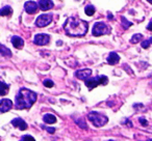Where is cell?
<instances>
[{
	"label": "cell",
	"mask_w": 152,
	"mask_h": 141,
	"mask_svg": "<svg viewBox=\"0 0 152 141\" xmlns=\"http://www.w3.org/2000/svg\"><path fill=\"white\" fill-rule=\"evenodd\" d=\"M50 40V36L48 34L45 33H39L34 36V44L39 45V46H44V45H47Z\"/></svg>",
	"instance_id": "cell-7"
},
{
	"label": "cell",
	"mask_w": 152,
	"mask_h": 141,
	"mask_svg": "<svg viewBox=\"0 0 152 141\" xmlns=\"http://www.w3.org/2000/svg\"><path fill=\"white\" fill-rule=\"evenodd\" d=\"M12 13H13V9H12L11 7H2V9H1V12H0L1 16H10V15H12Z\"/></svg>",
	"instance_id": "cell-17"
},
{
	"label": "cell",
	"mask_w": 152,
	"mask_h": 141,
	"mask_svg": "<svg viewBox=\"0 0 152 141\" xmlns=\"http://www.w3.org/2000/svg\"><path fill=\"white\" fill-rule=\"evenodd\" d=\"M142 38H143V35H142V34H140V33L134 34V35H133L132 38H131L130 43H131V44H137V43L141 42Z\"/></svg>",
	"instance_id": "cell-20"
},
{
	"label": "cell",
	"mask_w": 152,
	"mask_h": 141,
	"mask_svg": "<svg viewBox=\"0 0 152 141\" xmlns=\"http://www.w3.org/2000/svg\"><path fill=\"white\" fill-rule=\"evenodd\" d=\"M148 2H150V3H152V0H147Z\"/></svg>",
	"instance_id": "cell-29"
},
{
	"label": "cell",
	"mask_w": 152,
	"mask_h": 141,
	"mask_svg": "<svg viewBox=\"0 0 152 141\" xmlns=\"http://www.w3.org/2000/svg\"><path fill=\"white\" fill-rule=\"evenodd\" d=\"M52 21V16L51 15H41L38 17V19L36 20V25L38 27H45V26L49 25Z\"/></svg>",
	"instance_id": "cell-6"
},
{
	"label": "cell",
	"mask_w": 152,
	"mask_h": 141,
	"mask_svg": "<svg viewBox=\"0 0 152 141\" xmlns=\"http://www.w3.org/2000/svg\"><path fill=\"white\" fill-rule=\"evenodd\" d=\"M110 141H114V140H110Z\"/></svg>",
	"instance_id": "cell-32"
},
{
	"label": "cell",
	"mask_w": 152,
	"mask_h": 141,
	"mask_svg": "<svg viewBox=\"0 0 152 141\" xmlns=\"http://www.w3.org/2000/svg\"><path fill=\"white\" fill-rule=\"evenodd\" d=\"M12 107H13V103H12L11 100L9 99L1 100V103H0V112L1 113H4V112L11 110Z\"/></svg>",
	"instance_id": "cell-9"
},
{
	"label": "cell",
	"mask_w": 152,
	"mask_h": 141,
	"mask_svg": "<svg viewBox=\"0 0 152 141\" xmlns=\"http://www.w3.org/2000/svg\"><path fill=\"white\" fill-rule=\"evenodd\" d=\"M44 85H45L46 87H49V88H50V87H53L54 83H53L51 80H49V79H47V80H45V81H44Z\"/></svg>",
	"instance_id": "cell-25"
},
{
	"label": "cell",
	"mask_w": 152,
	"mask_h": 141,
	"mask_svg": "<svg viewBox=\"0 0 152 141\" xmlns=\"http://www.w3.org/2000/svg\"><path fill=\"white\" fill-rule=\"evenodd\" d=\"M92 75V69H79L75 73V76L79 79V80H88L90 78V76Z\"/></svg>",
	"instance_id": "cell-8"
},
{
	"label": "cell",
	"mask_w": 152,
	"mask_h": 141,
	"mask_svg": "<svg viewBox=\"0 0 152 141\" xmlns=\"http://www.w3.org/2000/svg\"><path fill=\"white\" fill-rule=\"evenodd\" d=\"M119 60H120V56H119L116 52H110V55H108V57H107L108 64L114 65V64H116V63H118Z\"/></svg>",
	"instance_id": "cell-14"
},
{
	"label": "cell",
	"mask_w": 152,
	"mask_h": 141,
	"mask_svg": "<svg viewBox=\"0 0 152 141\" xmlns=\"http://www.w3.org/2000/svg\"><path fill=\"white\" fill-rule=\"evenodd\" d=\"M12 44H13V46L15 47V48L21 49L22 47L24 46V40H23V38H21L20 36L15 35L12 38Z\"/></svg>",
	"instance_id": "cell-13"
},
{
	"label": "cell",
	"mask_w": 152,
	"mask_h": 141,
	"mask_svg": "<svg viewBox=\"0 0 152 141\" xmlns=\"http://www.w3.org/2000/svg\"><path fill=\"white\" fill-rule=\"evenodd\" d=\"M121 21H122V25H123V27H124L125 29H127V28L130 27V26L132 25V23H131V22H128L124 17H121Z\"/></svg>",
	"instance_id": "cell-22"
},
{
	"label": "cell",
	"mask_w": 152,
	"mask_h": 141,
	"mask_svg": "<svg viewBox=\"0 0 152 141\" xmlns=\"http://www.w3.org/2000/svg\"><path fill=\"white\" fill-rule=\"evenodd\" d=\"M88 118L92 121V124H94L95 127H102L104 124H106V122L108 121V118L106 117L105 115L103 114H100L96 111H93V112H90L88 114Z\"/></svg>",
	"instance_id": "cell-3"
},
{
	"label": "cell",
	"mask_w": 152,
	"mask_h": 141,
	"mask_svg": "<svg viewBox=\"0 0 152 141\" xmlns=\"http://www.w3.org/2000/svg\"><path fill=\"white\" fill-rule=\"evenodd\" d=\"M43 120H44L45 124H55V122L57 121L56 117H55V115H53V114H50V113H47L44 115V117H43Z\"/></svg>",
	"instance_id": "cell-15"
},
{
	"label": "cell",
	"mask_w": 152,
	"mask_h": 141,
	"mask_svg": "<svg viewBox=\"0 0 152 141\" xmlns=\"http://www.w3.org/2000/svg\"><path fill=\"white\" fill-rule=\"evenodd\" d=\"M148 141H152V139H150V140H148Z\"/></svg>",
	"instance_id": "cell-31"
},
{
	"label": "cell",
	"mask_w": 152,
	"mask_h": 141,
	"mask_svg": "<svg viewBox=\"0 0 152 141\" xmlns=\"http://www.w3.org/2000/svg\"><path fill=\"white\" fill-rule=\"evenodd\" d=\"M110 32V28L106 25L103 22H97L95 23L93 27V30H92V33L95 36H100L103 35V34H108Z\"/></svg>",
	"instance_id": "cell-5"
},
{
	"label": "cell",
	"mask_w": 152,
	"mask_h": 141,
	"mask_svg": "<svg viewBox=\"0 0 152 141\" xmlns=\"http://www.w3.org/2000/svg\"><path fill=\"white\" fill-rule=\"evenodd\" d=\"M149 131H150V132H152V129H150V130H149Z\"/></svg>",
	"instance_id": "cell-30"
},
{
	"label": "cell",
	"mask_w": 152,
	"mask_h": 141,
	"mask_svg": "<svg viewBox=\"0 0 152 141\" xmlns=\"http://www.w3.org/2000/svg\"><path fill=\"white\" fill-rule=\"evenodd\" d=\"M10 86L7 84H5L3 81H1V89H0V95H5L9 91Z\"/></svg>",
	"instance_id": "cell-18"
},
{
	"label": "cell",
	"mask_w": 152,
	"mask_h": 141,
	"mask_svg": "<svg viewBox=\"0 0 152 141\" xmlns=\"http://www.w3.org/2000/svg\"><path fill=\"white\" fill-rule=\"evenodd\" d=\"M1 55H2V56H7V57L12 56V52L4 46V45H1Z\"/></svg>",
	"instance_id": "cell-19"
},
{
	"label": "cell",
	"mask_w": 152,
	"mask_h": 141,
	"mask_svg": "<svg viewBox=\"0 0 152 141\" xmlns=\"http://www.w3.org/2000/svg\"><path fill=\"white\" fill-rule=\"evenodd\" d=\"M85 12H86V14H87L88 16H93L94 14H95V12H96V9L94 7V5L89 4V5H87V7H86Z\"/></svg>",
	"instance_id": "cell-16"
},
{
	"label": "cell",
	"mask_w": 152,
	"mask_h": 141,
	"mask_svg": "<svg viewBox=\"0 0 152 141\" xmlns=\"http://www.w3.org/2000/svg\"><path fill=\"white\" fill-rule=\"evenodd\" d=\"M108 82V79L106 76H97L94 78H89L88 80L85 81L86 85L88 86L89 89L95 88L98 85H105Z\"/></svg>",
	"instance_id": "cell-4"
},
{
	"label": "cell",
	"mask_w": 152,
	"mask_h": 141,
	"mask_svg": "<svg viewBox=\"0 0 152 141\" xmlns=\"http://www.w3.org/2000/svg\"><path fill=\"white\" fill-rule=\"evenodd\" d=\"M39 5L42 11H48L53 7V2L51 0H39Z\"/></svg>",
	"instance_id": "cell-12"
},
{
	"label": "cell",
	"mask_w": 152,
	"mask_h": 141,
	"mask_svg": "<svg viewBox=\"0 0 152 141\" xmlns=\"http://www.w3.org/2000/svg\"><path fill=\"white\" fill-rule=\"evenodd\" d=\"M88 22L74 17L68 18L64 24V29L70 36H83L88 32Z\"/></svg>",
	"instance_id": "cell-1"
},
{
	"label": "cell",
	"mask_w": 152,
	"mask_h": 141,
	"mask_svg": "<svg viewBox=\"0 0 152 141\" xmlns=\"http://www.w3.org/2000/svg\"><path fill=\"white\" fill-rule=\"evenodd\" d=\"M20 141H36L34 140V137H31V136H29V135H27V136H23L21 138V140Z\"/></svg>",
	"instance_id": "cell-24"
},
{
	"label": "cell",
	"mask_w": 152,
	"mask_h": 141,
	"mask_svg": "<svg viewBox=\"0 0 152 141\" xmlns=\"http://www.w3.org/2000/svg\"><path fill=\"white\" fill-rule=\"evenodd\" d=\"M24 9L27 14H34L38 9V4L34 1H27L24 4Z\"/></svg>",
	"instance_id": "cell-10"
},
{
	"label": "cell",
	"mask_w": 152,
	"mask_h": 141,
	"mask_svg": "<svg viewBox=\"0 0 152 141\" xmlns=\"http://www.w3.org/2000/svg\"><path fill=\"white\" fill-rule=\"evenodd\" d=\"M37 101V93L27 88H21L16 97V108L19 110L29 109Z\"/></svg>",
	"instance_id": "cell-2"
},
{
	"label": "cell",
	"mask_w": 152,
	"mask_h": 141,
	"mask_svg": "<svg viewBox=\"0 0 152 141\" xmlns=\"http://www.w3.org/2000/svg\"><path fill=\"white\" fill-rule=\"evenodd\" d=\"M151 45H152V38H148V40L142 42V48L147 49L148 47H150Z\"/></svg>",
	"instance_id": "cell-21"
},
{
	"label": "cell",
	"mask_w": 152,
	"mask_h": 141,
	"mask_svg": "<svg viewBox=\"0 0 152 141\" xmlns=\"http://www.w3.org/2000/svg\"><path fill=\"white\" fill-rule=\"evenodd\" d=\"M75 121H76V124H77L79 127H80V128H83V129H88L87 124H86L85 120H83V118H80V119H76Z\"/></svg>",
	"instance_id": "cell-23"
},
{
	"label": "cell",
	"mask_w": 152,
	"mask_h": 141,
	"mask_svg": "<svg viewBox=\"0 0 152 141\" xmlns=\"http://www.w3.org/2000/svg\"><path fill=\"white\" fill-rule=\"evenodd\" d=\"M12 124L15 126L16 128H19L21 131H24V130L27 129V124H26L22 118H19V117H17V118H15V119L12 120Z\"/></svg>",
	"instance_id": "cell-11"
},
{
	"label": "cell",
	"mask_w": 152,
	"mask_h": 141,
	"mask_svg": "<svg viewBox=\"0 0 152 141\" xmlns=\"http://www.w3.org/2000/svg\"><path fill=\"white\" fill-rule=\"evenodd\" d=\"M44 128L47 130V132L51 133V134H53V133L55 132V129H53V128H48V127H44Z\"/></svg>",
	"instance_id": "cell-27"
},
{
	"label": "cell",
	"mask_w": 152,
	"mask_h": 141,
	"mask_svg": "<svg viewBox=\"0 0 152 141\" xmlns=\"http://www.w3.org/2000/svg\"><path fill=\"white\" fill-rule=\"evenodd\" d=\"M139 121H140V124H142V126H144V127H147L148 122H147V120H146L144 117H141V118H140V119H139Z\"/></svg>",
	"instance_id": "cell-26"
},
{
	"label": "cell",
	"mask_w": 152,
	"mask_h": 141,
	"mask_svg": "<svg viewBox=\"0 0 152 141\" xmlns=\"http://www.w3.org/2000/svg\"><path fill=\"white\" fill-rule=\"evenodd\" d=\"M147 29H148V30H150V31H152V20L149 22V24L147 25Z\"/></svg>",
	"instance_id": "cell-28"
}]
</instances>
